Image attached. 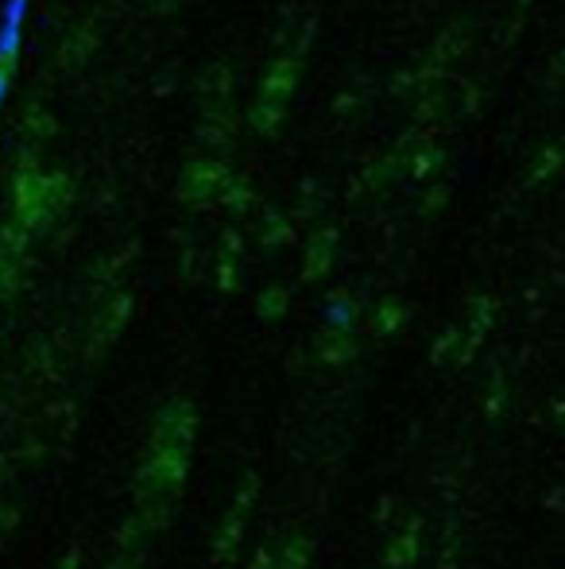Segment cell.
Here are the masks:
<instances>
[{"mask_svg": "<svg viewBox=\"0 0 565 569\" xmlns=\"http://www.w3.org/2000/svg\"><path fill=\"white\" fill-rule=\"evenodd\" d=\"M302 63H307V39H302L298 47H283L268 63L264 78H259V90L252 97V109H248V121H252L256 136L279 132V124L287 121V109H291V101L298 93Z\"/></svg>", "mask_w": 565, "mask_h": 569, "instance_id": "obj_1", "label": "cell"}, {"mask_svg": "<svg viewBox=\"0 0 565 569\" xmlns=\"http://www.w3.org/2000/svg\"><path fill=\"white\" fill-rule=\"evenodd\" d=\"M43 186H47V171L39 167V159L24 155L12 171V221L27 232L43 229Z\"/></svg>", "mask_w": 565, "mask_h": 569, "instance_id": "obj_2", "label": "cell"}, {"mask_svg": "<svg viewBox=\"0 0 565 569\" xmlns=\"http://www.w3.org/2000/svg\"><path fill=\"white\" fill-rule=\"evenodd\" d=\"M229 179H233V171H229L225 159L217 155H206V159H190L179 179V198L190 201V206H206V201L221 198Z\"/></svg>", "mask_w": 565, "mask_h": 569, "instance_id": "obj_3", "label": "cell"}, {"mask_svg": "<svg viewBox=\"0 0 565 569\" xmlns=\"http://www.w3.org/2000/svg\"><path fill=\"white\" fill-rule=\"evenodd\" d=\"M333 256H337V232L317 229L307 244V268H302V275H307V280H322V275L333 268Z\"/></svg>", "mask_w": 565, "mask_h": 569, "instance_id": "obj_4", "label": "cell"}, {"mask_svg": "<svg viewBox=\"0 0 565 569\" xmlns=\"http://www.w3.org/2000/svg\"><path fill=\"white\" fill-rule=\"evenodd\" d=\"M283 310H287V290L268 287L264 295H259V314H264V318H279Z\"/></svg>", "mask_w": 565, "mask_h": 569, "instance_id": "obj_5", "label": "cell"}, {"mask_svg": "<svg viewBox=\"0 0 565 569\" xmlns=\"http://www.w3.org/2000/svg\"><path fill=\"white\" fill-rule=\"evenodd\" d=\"M275 240H287V225L279 221V213H268V229H264V244H275Z\"/></svg>", "mask_w": 565, "mask_h": 569, "instance_id": "obj_6", "label": "cell"}]
</instances>
